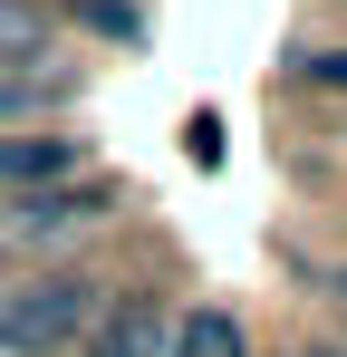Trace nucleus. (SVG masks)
Masks as SVG:
<instances>
[{"label": "nucleus", "instance_id": "9", "mask_svg": "<svg viewBox=\"0 0 347 357\" xmlns=\"http://www.w3.org/2000/svg\"><path fill=\"white\" fill-rule=\"evenodd\" d=\"M328 299H338V309H347V271H338V280H328Z\"/></svg>", "mask_w": 347, "mask_h": 357}, {"label": "nucleus", "instance_id": "7", "mask_svg": "<svg viewBox=\"0 0 347 357\" xmlns=\"http://www.w3.org/2000/svg\"><path fill=\"white\" fill-rule=\"evenodd\" d=\"M77 20H87V29H107V39H135V29H145L125 0H77Z\"/></svg>", "mask_w": 347, "mask_h": 357}, {"label": "nucleus", "instance_id": "1", "mask_svg": "<svg viewBox=\"0 0 347 357\" xmlns=\"http://www.w3.org/2000/svg\"><path fill=\"white\" fill-rule=\"evenodd\" d=\"M87 319H97V290L77 271H58V280H29L20 299H0V348L10 357H68L87 338Z\"/></svg>", "mask_w": 347, "mask_h": 357}, {"label": "nucleus", "instance_id": "8", "mask_svg": "<svg viewBox=\"0 0 347 357\" xmlns=\"http://www.w3.org/2000/svg\"><path fill=\"white\" fill-rule=\"evenodd\" d=\"M299 77L309 87H347V59H299Z\"/></svg>", "mask_w": 347, "mask_h": 357}, {"label": "nucleus", "instance_id": "6", "mask_svg": "<svg viewBox=\"0 0 347 357\" xmlns=\"http://www.w3.org/2000/svg\"><path fill=\"white\" fill-rule=\"evenodd\" d=\"M39 10H20V0H0V59H39Z\"/></svg>", "mask_w": 347, "mask_h": 357}, {"label": "nucleus", "instance_id": "10", "mask_svg": "<svg viewBox=\"0 0 347 357\" xmlns=\"http://www.w3.org/2000/svg\"><path fill=\"white\" fill-rule=\"evenodd\" d=\"M299 357H347V348H299Z\"/></svg>", "mask_w": 347, "mask_h": 357}, {"label": "nucleus", "instance_id": "4", "mask_svg": "<svg viewBox=\"0 0 347 357\" xmlns=\"http://www.w3.org/2000/svg\"><path fill=\"white\" fill-rule=\"evenodd\" d=\"M174 357H251V348H241L231 309H193V319H174Z\"/></svg>", "mask_w": 347, "mask_h": 357}, {"label": "nucleus", "instance_id": "2", "mask_svg": "<svg viewBox=\"0 0 347 357\" xmlns=\"http://www.w3.org/2000/svg\"><path fill=\"white\" fill-rule=\"evenodd\" d=\"M87 357H174V319H164V299L155 290H125L87 328Z\"/></svg>", "mask_w": 347, "mask_h": 357}, {"label": "nucleus", "instance_id": "3", "mask_svg": "<svg viewBox=\"0 0 347 357\" xmlns=\"http://www.w3.org/2000/svg\"><path fill=\"white\" fill-rule=\"evenodd\" d=\"M68 165H77L68 135H0V193H49Z\"/></svg>", "mask_w": 347, "mask_h": 357}, {"label": "nucleus", "instance_id": "5", "mask_svg": "<svg viewBox=\"0 0 347 357\" xmlns=\"http://www.w3.org/2000/svg\"><path fill=\"white\" fill-rule=\"evenodd\" d=\"M58 77H39V68H0V116H29V107H49Z\"/></svg>", "mask_w": 347, "mask_h": 357}]
</instances>
